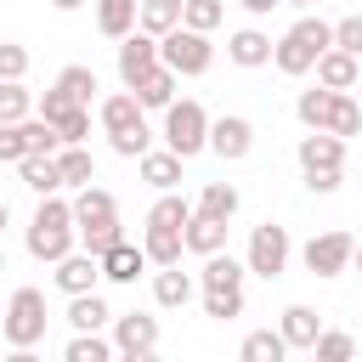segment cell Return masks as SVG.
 I'll list each match as a JSON object with an SVG mask.
<instances>
[{"label":"cell","mask_w":362,"mask_h":362,"mask_svg":"<svg viewBox=\"0 0 362 362\" xmlns=\"http://www.w3.org/2000/svg\"><path fill=\"white\" fill-rule=\"evenodd\" d=\"M68 328L74 334H107L113 328V311L102 294H68Z\"/></svg>","instance_id":"20"},{"label":"cell","mask_w":362,"mask_h":362,"mask_svg":"<svg viewBox=\"0 0 362 362\" xmlns=\"http://www.w3.org/2000/svg\"><path fill=\"white\" fill-rule=\"evenodd\" d=\"M192 215H209V221H232V215H238V187H232V181H209V187L198 192Z\"/></svg>","instance_id":"32"},{"label":"cell","mask_w":362,"mask_h":362,"mask_svg":"<svg viewBox=\"0 0 362 362\" xmlns=\"http://www.w3.org/2000/svg\"><path fill=\"white\" fill-rule=\"evenodd\" d=\"M28 74V51L23 45H0V79H23Z\"/></svg>","instance_id":"46"},{"label":"cell","mask_w":362,"mask_h":362,"mask_svg":"<svg viewBox=\"0 0 362 362\" xmlns=\"http://www.w3.org/2000/svg\"><path fill=\"white\" fill-rule=\"evenodd\" d=\"M28 158V136L23 124H0V164H23Z\"/></svg>","instance_id":"44"},{"label":"cell","mask_w":362,"mask_h":362,"mask_svg":"<svg viewBox=\"0 0 362 362\" xmlns=\"http://www.w3.org/2000/svg\"><path fill=\"white\" fill-rule=\"evenodd\" d=\"M34 113H40V119H45V124H51V130H57L62 141H85V136H90V107L68 102V96L57 90V85H51V90H45V96L34 102Z\"/></svg>","instance_id":"8"},{"label":"cell","mask_w":362,"mask_h":362,"mask_svg":"<svg viewBox=\"0 0 362 362\" xmlns=\"http://www.w3.org/2000/svg\"><path fill=\"white\" fill-rule=\"evenodd\" d=\"M113 362H119V356H113Z\"/></svg>","instance_id":"57"},{"label":"cell","mask_w":362,"mask_h":362,"mask_svg":"<svg viewBox=\"0 0 362 362\" xmlns=\"http://www.w3.org/2000/svg\"><path fill=\"white\" fill-rule=\"evenodd\" d=\"M187 221H192V204H187L181 192H158L153 209H147V226H170V232H181Z\"/></svg>","instance_id":"35"},{"label":"cell","mask_w":362,"mask_h":362,"mask_svg":"<svg viewBox=\"0 0 362 362\" xmlns=\"http://www.w3.org/2000/svg\"><path fill=\"white\" fill-rule=\"evenodd\" d=\"M294 158H300L305 175H317V170H345V141L328 136V130H311V136H300Z\"/></svg>","instance_id":"12"},{"label":"cell","mask_w":362,"mask_h":362,"mask_svg":"<svg viewBox=\"0 0 362 362\" xmlns=\"http://www.w3.org/2000/svg\"><path fill=\"white\" fill-rule=\"evenodd\" d=\"M153 68H158V40L141 34V28L124 34V40H119V85L130 90V85H136L141 74H153Z\"/></svg>","instance_id":"11"},{"label":"cell","mask_w":362,"mask_h":362,"mask_svg":"<svg viewBox=\"0 0 362 362\" xmlns=\"http://www.w3.org/2000/svg\"><path fill=\"white\" fill-rule=\"evenodd\" d=\"M119 362H158V345L153 351H119Z\"/></svg>","instance_id":"50"},{"label":"cell","mask_w":362,"mask_h":362,"mask_svg":"<svg viewBox=\"0 0 362 362\" xmlns=\"http://www.w3.org/2000/svg\"><path fill=\"white\" fill-rule=\"evenodd\" d=\"M175 85H181V79H175V74H170V68H164V62H158V68H153V74H141V79H136V85H130V96H136V102H141V113H147V107H158V113H164V107H170V102H175Z\"/></svg>","instance_id":"22"},{"label":"cell","mask_w":362,"mask_h":362,"mask_svg":"<svg viewBox=\"0 0 362 362\" xmlns=\"http://www.w3.org/2000/svg\"><path fill=\"white\" fill-rule=\"evenodd\" d=\"M113 356H119V351H113L107 334H74L68 351H62V362H113Z\"/></svg>","instance_id":"36"},{"label":"cell","mask_w":362,"mask_h":362,"mask_svg":"<svg viewBox=\"0 0 362 362\" xmlns=\"http://www.w3.org/2000/svg\"><path fill=\"white\" fill-rule=\"evenodd\" d=\"M226 62H232V68H266V62H272V34H260V28L226 34Z\"/></svg>","instance_id":"18"},{"label":"cell","mask_w":362,"mask_h":362,"mask_svg":"<svg viewBox=\"0 0 362 362\" xmlns=\"http://www.w3.org/2000/svg\"><path fill=\"white\" fill-rule=\"evenodd\" d=\"M23 187L28 192H40V198H51V192H62V175H57V158H45V153H28L23 164Z\"/></svg>","instance_id":"31"},{"label":"cell","mask_w":362,"mask_h":362,"mask_svg":"<svg viewBox=\"0 0 362 362\" xmlns=\"http://www.w3.org/2000/svg\"><path fill=\"white\" fill-rule=\"evenodd\" d=\"M192 294H198V288H192V277H187L181 266H158V272H153V300H158L164 311H181Z\"/></svg>","instance_id":"26"},{"label":"cell","mask_w":362,"mask_h":362,"mask_svg":"<svg viewBox=\"0 0 362 362\" xmlns=\"http://www.w3.org/2000/svg\"><path fill=\"white\" fill-rule=\"evenodd\" d=\"M277 334H283V345H288V351H311V345H317V334H322V317H317L311 305H283Z\"/></svg>","instance_id":"17"},{"label":"cell","mask_w":362,"mask_h":362,"mask_svg":"<svg viewBox=\"0 0 362 362\" xmlns=\"http://www.w3.org/2000/svg\"><path fill=\"white\" fill-rule=\"evenodd\" d=\"M164 147H170L175 158H198V153H209V113H204V102L175 96V102L164 107Z\"/></svg>","instance_id":"3"},{"label":"cell","mask_w":362,"mask_h":362,"mask_svg":"<svg viewBox=\"0 0 362 362\" xmlns=\"http://www.w3.org/2000/svg\"><path fill=\"white\" fill-rule=\"evenodd\" d=\"M288 6H311V0H288Z\"/></svg>","instance_id":"56"},{"label":"cell","mask_w":362,"mask_h":362,"mask_svg":"<svg viewBox=\"0 0 362 362\" xmlns=\"http://www.w3.org/2000/svg\"><path fill=\"white\" fill-rule=\"evenodd\" d=\"M23 243H28V255H34V260H45V266H57L62 255H74V249H79L74 204H68V198H57V192H51V198H40V209L28 215V238H23Z\"/></svg>","instance_id":"1"},{"label":"cell","mask_w":362,"mask_h":362,"mask_svg":"<svg viewBox=\"0 0 362 362\" xmlns=\"http://www.w3.org/2000/svg\"><path fill=\"white\" fill-rule=\"evenodd\" d=\"M96 119H102V130H107V136H119V130H130V124H141L147 113H141V102H136L130 90H113V96H102V107H96Z\"/></svg>","instance_id":"24"},{"label":"cell","mask_w":362,"mask_h":362,"mask_svg":"<svg viewBox=\"0 0 362 362\" xmlns=\"http://www.w3.org/2000/svg\"><path fill=\"white\" fill-rule=\"evenodd\" d=\"M328 96H334V90H322V85H317V90H300V96H294V119H300L305 130H317V124H322Z\"/></svg>","instance_id":"41"},{"label":"cell","mask_w":362,"mask_h":362,"mask_svg":"<svg viewBox=\"0 0 362 362\" xmlns=\"http://www.w3.org/2000/svg\"><path fill=\"white\" fill-rule=\"evenodd\" d=\"M226 17L221 0H181V28H198V34H215Z\"/></svg>","instance_id":"39"},{"label":"cell","mask_w":362,"mask_h":362,"mask_svg":"<svg viewBox=\"0 0 362 362\" xmlns=\"http://www.w3.org/2000/svg\"><path fill=\"white\" fill-rule=\"evenodd\" d=\"M351 266H356V272H362V238H356V249H351Z\"/></svg>","instance_id":"52"},{"label":"cell","mask_w":362,"mask_h":362,"mask_svg":"<svg viewBox=\"0 0 362 362\" xmlns=\"http://www.w3.org/2000/svg\"><path fill=\"white\" fill-rule=\"evenodd\" d=\"M6 221H11V209H6V198H0V232H6Z\"/></svg>","instance_id":"53"},{"label":"cell","mask_w":362,"mask_h":362,"mask_svg":"<svg viewBox=\"0 0 362 362\" xmlns=\"http://www.w3.org/2000/svg\"><path fill=\"white\" fill-rule=\"evenodd\" d=\"M351 96H356V107H362V79H356V90H351Z\"/></svg>","instance_id":"54"},{"label":"cell","mask_w":362,"mask_h":362,"mask_svg":"<svg viewBox=\"0 0 362 362\" xmlns=\"http://www.w3.org/2000/svg\"><path fill=\"white\" fill-rule=\"evenodd\" d=\"M238 6H243V11H249V17H272V11H277V6H283V0H238Z\"/></svg>","instance_id":"48"},{"label":"cell","mask_w":362,"mask_h":362,"mask_svg":"<svg viewBox=\"0 0 362 362\" xmlns=\"http://www.w3.org/2000/svg\"><path fill=\"white\" fill-rule=\"evenodd\" d=\"M141 255H147V266H181L187 243H181V232H170V226H141Z\"/></svg>","instance_id":"25"},{"label":"cell","mask_w":362,"mask_h":362,"mask_svg":"<svg viewBox=\"0 0 362 362\" xmlns=\"http://www.w3.org/2000/svg\"><path fill=\"white\" fill-rule=\"evenodd\" d=\"M158 62L175 74V79H198V74H209V62H215V45H209V34H198V28H170V34H158Z\"/></svg>","instance_id":"4"},{"label":"cell","mask_w":362,"mask_h":362,"mask_svg":"<svg viewBox=\"0 0 362 362\" xmlns=\"http://www.w3.org/2000/svg\"><path fill=\"white\" fill-rule=\"evenodd\" d=\"M204 317H215V322L243 317V288H204Z\"/></svg>","instance_id":"40"},{"label":"cell","mask_w":362,"mask_h":362,"mask_svg":"<svg viewBox=\"0 0 362 362\" xmlns=\"http://www.w3.org/2000/svg\"><path fill=\"white\" fill-rule=\"evenodd\" d=\"M198 283H204V288H243V260H232L226 249H215V255H204Z\"/></svg>","instance_id":"33"},{"label":"cell","mask_w":362,"mask_h":362,"mask_svg":"<svg viewBox=\"0 0 362 362\" xmlns=\"http://www.w3.org/2000/svg\"><path fill=\"white\" fill-rule=\"evenodd\" d=\"M136 164H141V181H147L153 192H175V187H181V164H187V158H175L170 147H158V153L147 147Z\"/></svg>","instance_id":"21"},{"label":"cell","mask_w":362,"mask_h":362,"mask_svg":"<svg viewBox=\"0 0 362 362\" xmlns=\"http://www.w3.org/2000/svg\"><path fill=\"white\" fill-rule=\"evenodd\" d=\"M113 221H119V204H113L107 187H79V192H74V232H85V226H113Z\"/></svg>","instance_id":"15"},{"label":"cell","mask_w":362,"mask_h":362,"mask_svg":"<svg viewBox=\"0 0 362 362\" xmlns=\"http://www.w3.org/2000/svg\"><path fill=\"white\" fill-rule=\"evenodd\" d=\"M57 90H62L68 102L90 107V102H96V90H102V79H96V68H90V62H68V68L57 74Z\"/></svg>","instance_id":"27"},{"label":"cell","mask_w":362,"mask_h":362,"mask_svg":"<svg viewBox=\"0 0 362 362\" xmlns=\"http://www.w3.org/2000/svg\"><path fill=\"white\" fill-rule=\"evenodd\" d=\"M317 130H328V136H339V141L356 136V130H362V107H356V96H351V90H334L328 107H322V124H317Z\"/></svg>","instance_id":"23"},{"label":"cell","mask_w":362,"mask_h":362,"mask_svg":"<svg viewBox=\"0 0 362 362\" xmlns=\"http://www.w3.org/2000/svg\"><path fill=\"white\" fill-rule=\"evenodd\" d=\"M311 362H356V339L345 328H322L311 345Z\"/></svg>","instance_id":"38"},{"label":"cell","mask_w":362,"mask_h":362,"mask_svg":"<svg viewBox=\"0 0 362 362\" xmlns=\"http://www.w3.org/2000/svg\"><path fill=\"white\" fill-rule=\"evenodd\" d=\"M51 277H57L62 294H96V283H102V260H96L90 249H74V255H62V260L51 266Z\"/></svg>","instance_id":"10"},{"label":"cell","mask_w":362,"mask_h":362,"mask_svg":"<svg viewBox=\"0 0 362 362\" xmlns=\"http://www.w3.org/2000/svg\"><path fill=\"white\" fill-rule=\"evenodd\" d=\"M175 23H181V0H141V6H136V28L153 34V40L170 34Z\"/></svg>","instance_id":"34"},{"label":"cell","mask_w":362,"mask_h":362,"mask_svg":"<svg viewBox=\"0 0 362 362\" xmlns=\"http://www.w3.org/2000/svg\"><path fill=\"white\" fill-rule=\"evenodd\" d=\"M238 362H288V345L277 328H249L238 345Z\"/></svg>","instance_id":"28"},{"label":"cell","mask_w":362,"mask_h":362,"mask_svg":"<svg viewBox=\"0 0 362 362\" xmlns=\"http://www.w3.org/2000/svg\"><path fill=\"white\" fill-rule=\"evenodd\" d=\"M34 113V96L23 79H0V124H23Z\"/></svg>","instance_id":"37"},{"label":"cell","mask_w":362,"mask_h":362,"mask_svg":"<svg viewBox=\"0 0 362 362\" xmlns=\"http://www.w3.org/2000/svg\"><path fill=\"white\" fill-rule=\"evenodd\" d=\"M96 260H102V277H107V283H136V277L147 272V255H141V243H130V238H119V243L102 249Z\"/></svg>","instance_id":"16"},{"label":"cell","mask_w":362,"mask_h":362,"mask_svg":"<svg viewBox=\"0 0 362 362\" xmlns=\"http://www.w3.org/2000/svg\"><path fill=\"white\" fill-rule=\"evenodd\" d=\"M90 6H96V28H102L107 40L136 34V6H141V0H90Z\"/></svg>","instance_id":"29"},{"label":"cell","mask_w":362,"mask_h":362,"mask_svg":"<svg viewBox=\"0 0 362 362\" xmlns=\"http://www.w3.org/2000/svg\"><path fill=\"white\" fill-rule=\"evenodd\" d=\"M339 181H345V170H317V175H305L311 192H339Z\"/></svg>","instance_id":"47"},{"label":"cell","mask_w":362,"mask_h":362,"mask_svg":"<svg viewBox=\"0 0 362 362\" xmlns=\"http://www.w3.org/2000/svg\"><path fill=\"white\" fill-rule=\"evenodd\" d=\"M311 74H317V85H322V90H356V79H362V57H351V51H334V45H328V51L317 57V68H311Z\"/></svg>","instance_id":"14"},{"label":"cell","mask_w":362,"mask_h":362,"mask_svg":"<svg viewBox=\"0 0 362 362\" xmlns=\"http://www.w3.org/2000/svg\"><path fill=\"white\" fill-rule=\"evenodd\" d=\"M119 238H124V226H119V221H113V226H85V232H79V249L102 255V249H113Z\"/></svg>","instance_id":"45"},{"label":"cell","mask_w":362,"mask_h":362,"mask_svg":"<svg viewBox=\"0 0 362 362\" xmlns=\"http://www.w3.org/2000/svg\"><path fill=\"white\" fill-rule=\"evenodd\" d=\"M351 249H356V238H351V232H339V226H328V232L305 238L300 260H305V272H311V277H339V272H351Z\"/></svg>","instance_id":"7"},{"label":"cell","mask_w":362,"mask_h":362,"mask_svg":"<svg viewBox=\"0 0 362 362\" xmlns=\"http://www.w3.org/2000/svg\"><path fill=\"white\" fill-rule=\"evenodd\" d=\"M107 141H113L119 158H141V153L153 147V130H147V119H141V124H130V130H119V136H107Z\"/></svg>","instance_id":"42"},{"label":"cell","mask_w":362,"mask_h":362,"mask_svg":"<svg viewBox=\"0 0 362 362\" xmlns=\"http://www.w3.org/2000/svg\"><path fill=\"white\" fill-rule=\"evenodd\" d=\"M181 243H187L192 255H215V249H226V221H209V215H192V221L181 226Z\"/></svg>","instance_id":"30"},{"label":"cell","mask_w":362,"mask_h":362,"mask_svg":"<svg viewBox=\"0 0 362 362\" xmlns=\"http://www.w3.org/2000/svg\"><path fill=\"white\" fill-rule=\"evenodd\" d=\"M51 6H57V11H79L85 0H51Z\"/></svg>","instance_id":"51"},{"label":"cell","mask_w":362,"mask_h":362,"mask_svg":"<svg viewBox=\"0 0 362 362\" xmlns=\"http://www.w3.org/2000/svg\"><path fill=\"white\" fill-rule=\"evenodd\" d=\"M51 158H57V175H62V187H90V181H96V153H90L85 141H62Z\"/></svg>","instance_id":"19"},{"label":"cell","mask_w":362,"mask_h":362,"mask_svg":"<svg viewBox=\"0 0 362 362\" xmlns=\"http://www.w3.org/2000/svg\"><path fill=\"white\" fill-rule=\"evenodd\" d=\"M45 294L34 288V283H23V288H11V300H6V311H0V328H6V339L11 345H40L45 339Z\"/></svg>","instance_id":"6"},{"label":"cell","mask_w":362,"mask_h":362,"mask_svg":"<svg viewBox=\"0 0 362 362\" xmlns=\"http://www.w3.org/2000/svg\"><path fill=\"white\" fill-rule=\"evenodd\" d=\"M288 255H294V238H288V226H277V221H260L255 232H249V249H243V272H255V277H283L288 272Z\"/></svg>","instance_id":"5"},{"label":"cell","mask_w":362,"mask_h":362,"mask_svg":"<svg viewBox=\"0 0 362 362\" xmlns=\"http://www.w3.org/2000/svg\"><path fill=\"white\" fill-rule=\"evenodd\" d=\"M0 362H40V351H34V345H11Z\"/></svg>","instance_id":"49"},{"label":"cell","mask_w":362,"mask_h":362,"mask_svg":"<svg viewBox=\"0 0 362 362\" xmlns=\"http://www.w3.org/2000/svg\"><path fill=\"white\" fill-rule=\"evenodd\" d=\"M153 345H158V317L113 311V351H153Z\"/></svg>","instance_id":"13"},{"label":"cell","mask_w":362,"mask_h":362,"mask_svg":"<svg viewBox=\"0 0 362 362\" xmlns=\"http://www.w3.org/2000/svg\"><path fill=\"white\" fill-rule=\"evenodd\" d=\"M209 153L226 158V164L249 158V153H255V124H249L243 113H221V119H209Z\"/></svg>","instance_id":"9"},{"label":"cell","mask_w":362,"mask_h":362,"mask_svg":"<svg viewBox=\"0 0 362 362\" xmlns=\"http://www.w3.org/2000/svg\"><path fill=\"white\" fill-rule=\"evenodd\" d=\"M334 51L362 57V11H351V17H339V23H334Z\"/></svg>","instance_id":"43"},{"label":"cell","mask_w":362,"mask_h":362,"mask_svg":"<svg viewBox=\"0 0 362 362\" xmlns=\"http://www.w3.org/2000/svg\"><path fill=\"white\" fill-rule=\"evenodd\" d=\"M328 45H334V23H322V17H300L283 40H272V68L288 74V79H300V74L317 68V57H322Z\"/></svg>","instance_id":"2"},{"label":"cell","mask_w":362,"mask_h":362,"mask_svg":"<svg viewBox=\"0 0 362 362\" xmlns=\"http://www.w3.org/2000/svg\"><path fill=\"white\" fill-rule=\"evenodd\" d=\"M0 272H6V249H0Z\"/></svg>","instance_id":"55"}]
</instances>
